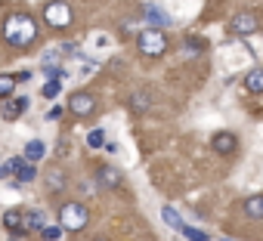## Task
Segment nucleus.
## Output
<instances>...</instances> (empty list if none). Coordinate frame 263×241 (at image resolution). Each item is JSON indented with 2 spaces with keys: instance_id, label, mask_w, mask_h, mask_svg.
Segmentation results:
<instances>
[{
  "instance_id": "1",
  "label": "nucleus",
  "mask_w": 263,
  "mask_h": 241,
  "mask_svg": "<svg viewBox=\"0 0 263 241\" xmlns=\"http://www.w3.org/2000/svg\"><path fill=\"white\" fill-rule=\"evenodd\" d=\"M37 37V25L31 16L25 13H13L7 22H4V41L13 44V47H28L31 41Z\"/></svg>"
},
{
  "instance_id": "2",
  "label": "nucleus",
  "mask_w": 263,
  "mask_h": 241,
  "mask_svg": "<svg viewBox=\"0 0 263 241\" xmlns=\"http://www.w3.org/2000/svg\"><path fill=\"white\" fill-rule=\"evenodd\" d=\"M87 207L84 204H78V201H71V204H62V210H59V226L62 229H68V232H78V229H84L87 226Z\"/></svg>"
},
{
  "instance_id": "3",
  "label": "nucleus",
  "mask_w": 263,
  "mask_h": 241,
  "mask_svg": "<svg viewBox=\"0 0 263 241\" xmlns=\"http://www.w3.org/2000/svg\"><path fill=\"white\" fill-rule=\"evenodd\" d=\"M140 50H143V56H161V53L167 50V34L158 31V28L143 31V34H140Z\"/></svg>"
},
{
  "instance_id": "4",
  "label": "nucleus",
  "mask_w": 263,
  "mask_h": 241,
  "mask_svg": "<svg viewBox=\"0 0 263 241\" xmlns=\"http://www.w3.org/2000/svg\"><path fill=\"white\" fill-rule=\"evenodd\" d=\"M44 19H47V25H53V28H68V25H71V10H68L65 0H53V4L44 10Z\"/></svg>"
},
{
  "instance_id": "5",
  "label": "nucleus",
  "mask_w": 263,
  "mask_h": 241,
  "mask_svg": "<svg viewBox=\"0 0 263 241\" xmlns=\"http://www.w3.org/2000/svg\"><path fill=\"white\" fill-rule=\"evenodd\" d=\"M260 28V22H257V16H251V13H238L235 19H232V31L238 34V37H248V34H254Z\"/></svg>"
},
{
  "instance_id": "6",
  "label": "nucleus",
  "mask_w": 263,
  "mask_h": 241,
  "mask_svg": "<svg viewBox=\"0 0 263 241\" xmlns=\"http://www.w3.org/2000/svg\"><path fill=\"white\" fill-rule=\"evenodd\" d=\"M7 170H13V173L19 176V183H31V179L37 176V170H34V167H31V164L25 161V158H13Z\"/></svg>"
},
{
  "instance_id": "7",
  "label": "nucleus",
  "mask_w": 263,
  "mask_h": 241,
  "mask_svg": "<svg viewBox=\"0 0 263 241\" xmlns=\"http://www.w3.org/2000/svg\"><path fill=\"white\" fill-rule=\"evenodd\" d=\"M68 108H71L74 114H90V111L96 108V102H93V96H87V93H74V96L68 99Z\"/></svg>"
},
{
  "instance_id": "8",
  "label": "nucleus",
  "mask_w": 263,
  "mask_h": 241,
  "mask_svg": "<svg viewBox=\"0 0 263 241\" xmlns=\"http://www.w3.org/2000/svg\"><path fill=\"white\" fill-rule=\"evenodd\" d=\"M146 19H149V22H152V28H158V31H161V28H167V25L174 22V19H171V13H167V10H161V7H146Z\"/></svg>"
},
{
  "instance_id": "9",
  "label": "nucleus",
  "mask_w": 263,
  "mask_h": 241,
  "mask_svg": "<svg viewBox=\"0 0 263 241\" xmlns=\"http://www.w3.org/2000/svg\"><path fill=\"white\" fill-rule=\"evenodd\" d=\"M25 108H28V99H22V96H19V99H13L10 105H4V108H0V114H4L7 120H16V117H19Z\"/></svg>"
},
{
  "instance_id": "10",
  "label": "nucleus",
  "mask_w": 263,
  "mask_h": 241,
  "mask_svg": "<svg viewBox=\"0 0 263 241\" xmlns=\"http://www.w3.org/2000/svg\"><path fill=\"white\" fill-rule=\"evenodd\" d=\"M4 226H7L10 232H25V213L7 210V213H4Z\"/></svg>"
},
{
  "instance_id": "11",
  "label": "nucleus",
  "mask_w": 263,
  "mask_h": 241,
  "mask_svg": "<svg viewBox=\"0 0 263 241\" xmlns=\"http://www.w3.org/2000/svg\"><path fill=\"white\" fill-rule=\"evenodd\" d=\"M214 149H217L220 155L235 152V136H232V133H217V136H214Z\"/></svg>"
},
{
  "instance_id": "12",
  "label": "nucleus",
  "mask_w": 263,
  "mask_h": 241,
  "mask_svg": "<svg viewBox=\"0 0 263 241\" xmlns=\"http://www.w3.org/2000/svg\"><path fill=\"white\" fill-rule=\"evenodd\" d=\"M245 213H248L251 219H263V195L248 198V201H245Z\"/></svg>"
},
{
  "instance_id": "13",
  "label": "nucleus",
  "mask_w": 263,
  "mask_h": 241,
  "mask_svg": "<svg viewBox=\"0 0 263 241\" xmlns=\"http://www.w3.org/2000/svg\"><path fill=\"white\" fill-rule=\"evenodd\" d=\"M47 155V146L41 143V139H31L28 146H25V161H41Z\"/></svg>"
},
{
  "instance_id": "14",
  "label": "nucleus",
  "mask_w": 263,
  "mask_h": 241,
  "mask_svg": "<svg viewBox=\"0 0 263 241\" xmlns=\"http://www.w3.org/2000/svg\"><path fill=\"white\" fill-rule=\"evenodd\" d=\"M245 87H248L251 93H263V68H254V71H248V77H245Z\"/></svg>"
},
{
  "instance_id": "15",
  "label": "nucleus",
  "mask_w": 263,
  "mask_h": 241,
  "mask_svg": "<svg viewBox=\"0 0 263 241\" xmlns=\"http://www.w3.org/2000/svg\"><path fill=\"white\" fill-rule=\"evenodd\" d=\"M161 219H164L171 229H177V232H183V229H186V223L180 219V213H177L174 207H164V210H161Z\"/></svg>"
},
{
  "instance_id": "16",
  "label": "nucleus",
  "mask_w": 263,
  "mask_h": 241,
  "mask_svg": "<svg viewBox=\"0 0 263 241\" xmlns=\"http://www.w3.org/2000/svg\"><path fill=\"white\" fill-rule=\"evenodd\" d=\"M25 229L44 232V229H47V216H44V213H25Z\"/></svg>"
},
{
  "instance_id": "17",
  "label": "nucleus",
  "mask_w": 263,
  "mask_h": 241,
  "mask_svg": "<svg viewBox=\"0 0 263 241\" xmlns=\"http://www.w3.org/2000/svg\"><path fill=\"white\" fill-rule=\"evenodd\" d=\"M149 105H152L149 93H134V99H130V108H134V111H146Z\"/></svg>"
},
{
  "instance_id": "18",
  "label": "nucleus",
  "mask_w": 263,
  "mask_h": 241,
  "mask_svg": "<svg viewBox=\"0 0 263 241\" xmlns=\"http://www.w3.org/2000/svg\"><path fill=\"white\" fill-rule=\"evenodd\" d=\"M118 179H121L118 170H111V167H102V170H99V183H102L105 189H108V186H118Z\"/></svg>"
},
{
  "instance_id": "19",
  "label": "nucleus",
  "mask_w": 263,
  "mask_h": 241,
  "mask_svg": "<svg viewBox=\"0 0 263 241\" xmlns=\"http://www.w3.org/2000/svg\"><path fill=\"white\" fill-rule=\"evenodd\" d=\"M47 179H50V189H62V186H65V176H62V173H59L56 167H53V170L47 173Z\"/></svg>"
},
{
  "instance_id": "20",
  "label": "nucleus",
  "mask_w": 263,
  "mask_h": 241,
  "mask_svg": "<svg viewBox=\"0 0 263 241\" xmlns=\"http://www.w3.org/2000/svg\"><path fill=\"white\" fill-rule=\"evenodd\" d=\"M105 143V136H102V130H90V136H87V146L90 149H99Z\"/></svg>"
},
{
  "instance_id": "21",
  "label": "nucleus",
  "mask_w": 263,
  "mask_h": 241,
  "mask_svg": "<svg viewBox=\"0 0 263 241\" xmlns=\"http://www.w3.org/2000/svg\"><path fill=\"white\" fill-rule=\"evenodd\" d=\"M59 235H62V226H47V229L41 232V238H44V241H56Z\"/></svg>"
},
{
  "instance_id": "22",
  "label": "nucleus",
  "mask_w": 263,
  "mask_h": 241,
  "mask_svg": "<svg viewBox=\"0 0 263 241\" xmlns=\"http://www.w3.org/2000/svg\"><path fill=\"white\" fill-rule=\"evenodd\" d=\"M59 90H62V81H50V84L44 87V96L53 99V96H59Z\"/></svg>"
},
{
  "instance_id": "23",
  "label": "nucleus",
  "mask_w": 263,
  "mask_h": 241,
  "mask_svg": "<svg viewBox=\"0 0 263 241\" xmlns=\"http://www.w3.org/2000/svg\"><path fill=\"white\" fill-rule=\"evenodd\" d=\"M183 235H186L189 241H208V235H204V232H198V229H192V226H186V229H183Z\"/></svg>"
},
{
  "instance_id": "24",
  "label": "nucleus",
  "mask_w": 263,
  "mask_h": 241,
  "mask_svg": "<svg viewBox=\"0 0 263 241\" xmlns=\"http://www.w3.org/2000/svg\"><path fill=\"white\" fill-rule=\"evenodd\" d=\"M13 84H16L13 77H4V74H0V96H10V93H13Z\"/></svg>"
},
{
  "instance_id": "25",
  "label": "nucleus",
  "mask_w": 263,
  "mask_h": 241,
  "mask_svg": "<svg viewBox=\"0 0 263 241\" xmlns=\"http://www.w3.org/2000/svg\"><path fill=\"white\" fill-rule=\"evenodd\" d=\"M4 173H7V170H4V167H0V176H4Z\"/></svg>"
},
{
  "instance_id": "26",
  "label": "nucleus",
  "mask_w": 263,
  "mask_h": 241,
  "mask_svg": "<svg viewBox=\"0 0 263 241\" xmlns=\"http://www.w3.org/2000/svg\"><path fill=\"white\" fill-rule=\"evenodd\" d=\"M223 241H232V238H223Z\"/></svg>"
},
{
  "instance_id": "27",
  "label": "nucleus",
  "mask_w": 263,
  "mask_h": 241,
  "mask_svg": "<svg viewBox=\"0 0 263 241\" xmlns=\"http://www.w3.org/2000/svg\"><path fill=\"white\" fill-rule=\"evenodd\" d=\"M10 241H19V238H10Z\"/></svg>"
},
{
  "instance_id": "28",
  "label": "nucleus",
  "mask_w": 263,
  "mask_h": 241,
  "mask_svg": "<svg viewBox=\"0 0 263 241\" xmlns=\"http://www.w3.org/2000/svg\"><path fill=\"white\" fill-rule=\"evenodd\" d=\"M96 241H105V238H96Z\"/></svg>"
}]
</instances>
